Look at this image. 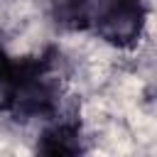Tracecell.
<instances>
[{
    "label": "cell",
    "instance_id": "6da1fadb",
    "mask_svg": "<svg viewBox=\"0 0 157 157\" xmlns=\"http://www.w3.org/2000/svg\"><path fill=\"white\" fill-rule=\"evenodd\" d=\"M59 59L52 47L34 56H12L0 81V110L15 120L54 118L61 103Z\"/></svg>",
    "mask_w": 157,
    "mask_h": 157
},
{
    "label": "cell",
    "instance_id": "7a4b0ae2",
    "mask_svg": "<svg viewBox=\"0 0 157 157\" xmlns=\"http://www.w3.org/2000/svg\"><path fill=\"white\" fill-rule=\"evenodd\" d=\"M147 22V0H96L91 29L118 49L140 42Z\"/></svg>",
    "mask_w": 157,
    "mask_h": 157
},
{
    "label": "cell",
    "instance_id": "3957f363",
    "mask_svg": "<svg viewBox=\"0 0 157 157\" xmlns=\"http://www.w3.org/2000/svg\"><path fill=\"white\" fill-rule=\"evenodd\" d=\"M83 155V135L76 120H61L49 125L39 140L34 157H81Z\"/></svg>",
    "mask_w": 157,
    "mask_h": 157
},
{
    "label": "cell",
    "instance_id": "277c9868",
    "mask_svg": "<svg viewBox=\"0 0 157 157\" xmlns=\"http://www.w3.org/2000/svg\"><path fill=\"white\" fill-rule=\"evenodd\" d=\"M96 0H52V17L66 29H91Z\"/></svg>",
    "mask_w": 157,
    "mask_h": 157
},
{
    "label": "cell",
    "instance_id": "5b68a950",
    "mask_svg": "<svg viewBox=\"0 0 157 157\" xmlns=\"http://www.w3.org/2000/svg\"><path fill=\"white\" fill-rule=\"evenodd\" d=\"M10 59H12V56H10V54L5 52V47L0 44V81L5 78V74H7V69H10Z\"/></svg>",
    "mask_w": 157,
    "mask_h": 157
}]
</instances>
